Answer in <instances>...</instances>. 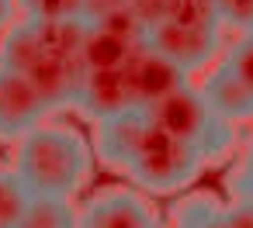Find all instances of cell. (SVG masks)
<instances>
[{"instance_id":"cell-24","label":"cell","mask_w":253,"mask_h":228,"mask_svg":"<svg viewBox=\"0 0 253 228\" xmlns=\"http://www.w3.org/2000/svg\"><path fill=\"white\" fill-rule=\"evenodd\" d=\"M14 11H18L14 0H0V32H4V28L14 21Z\"/></svg>"},{"instance_id":"cell-1","label":"cell","mask_w":253,"mask_h":228,"mask_svg":"<svg viewBox=\"0 0 253 228\" xmlns=\"http://www.w3.org/2000/svg\"><path fill=\"white\" fill-rule=\"evenodd\" d=\"M90 142L70 125H35L14 142V173L32 197H73L90 176Z\"/></svg>"},{"instance_id":"cell-7","label":"cell","mask_w":253,"mask_h":228,"mask_svg":"<svg viewBox=\"0 0 253 228\" xmlns=\"http://www.w3.org/2000/svg\"><path fill=\"white\" fill-rule=\"evenodd\" d=\"M49 104L18 69L0 66V142H18L25 131L42 125Z\"/></svg>"},{"instance_id":"cell-8","label":"cell","mask_w":253,"mask_h":228,"mask_svg":"<svg viewBox=\"0 0 253 228\" xmlns=\"http://www.w3.org/2000/svg\"><path fill=\"white\" fill-rule=\"evenodd\" d=\"M146 128H149V114L142 107H125L111 118H101V121H94V152L101 156L104 166L125 173Z\"/></svg>"},{"instance_id":"cell-21","label":"cell","mask_w":253,"mask_h":228,"mask_svg":"<svg viewBox=\"0 0 253 228\" xmlns=\"http://www.w3.org/2000/svg\"><path fill=\"white\" fill-rule=\"evenodd\" d=\"M125 4H132V0H80V18H84L87 25H94V21L108 18L111 11H118V7H125Z\"/></svg>"},{"instance_id":"cell-11","label":"cell","mask_w":253,"mask_h":228,"mask_svg":"<svg viewBox=\"0 0 253 228\" xmlns=\"http://www.w3.org/2000/svg\"><path fill=\"white\" fill-rule=\"evenodd\" d=\"M201 97L208 100V107L218 114V118H225L229 125H239V121H250L253 118V94L236 80V73L218 59L208 73H205V80H201Z\"/></svg>"},{"instance_id":"cell-14","label":"cell","mask_w":253,"mask_h":228,"mask_svg":"<svg viewBox=\"0 0 253 228\" xmlns=\"http://www.w3.org/2000/svg\"><path fill=\"white\" fill-rule=\"evenodd\" d=\"M173 225L177 228H229L225 207L211 194H191L173 207Z\"/></svg>"},{"instance_id":"cell-15","label":"cell","mask_w":253,"mask_h":228,"mask_svg":"<svg viewBox=\"0 0 253 228\" xmlns=\"http://www.w3.org/2000/svg\"><path fill=\"white\" fill-rule=\"evenodd\" d=\"M32 194L28 187L18 180L14 169H0V228H14L18 218L25 214Z\"/></svg>"},{"instance_id":"cell-6","label":"cell","mask_w":253,"mask_h":228,"mask_svg":"<svg viewBox=\"0 0 253 228\" xmlns=\"http://www.w3.org/2000/svg\"><path fill=\"white\" fill-rule=\"evenodd\" d=\"M125 80H128V94H132V107H153L156 100H163L167 94L180 90L184 83H191L177 63H170L167 56H160L156 49H149L146 42H139L128 56V63L122 66Z\"/></svg>"},{"instance_id":"cell-13","label":"cell","mask_w":253,"mask_h":228,"mask_svg":"<svg viewBox=\"0 0 253 228\" xmlns=\"http://www.w3.org/2000/svg\"><path fill=\"white\" fill-rule=\"evenodd\" d=\"M14 228H77V207L66 197H32Z\"/></svg>"},{"instance_id":"cell-17","label":"cell","mask_w":253,"mask_h":228,"mask_svg":"<svg viewBox=\"0 0 253 228\" xmlns=\"http://www.w3.org/2000/svg\"><path fill=\"white\" fill-rule=\"evenodd\" d=\"M222 63L236 73V80L253 94V32H243L222 56Z\"/></svg>"},{"instance_id":"cell-27","label":"cell","mask_w":253,"mask_h":228,"mask_svg":"<svg viewBox=\"0 0 253 228\" xmlns=\"http://www.w3.org/2000/svg\"><path fill=\"white\" fill-rule=\"evenodd\" d=\"M250 32H253V28H250Z\"/></svg>"},{"instance_id":"cell-26","label":"cell","mask_w":253,"mask_h":228,"mask_svg":"<svg viewBox=\"0 0 253 228\" xmlns=\"http://www.w3.org/2000/svg\"><path fill=\"white\" fill-rule=\"evenodd\" d=\"M170 228H177V225H170Z\"/></svg>"},{"instance_id":"cell-18","label":"cell","mask_w":253,"mask_h":228,"mask_svg":"<svg viewBox=\"0 0 253 228\" xmlns=\"http://www.w3.org/2000/svg\"><path fill=\"white\" fill-rule=\"evenodd\" d=\"M21 14L32 21H63L80 18V0H25Z\"/></svg>"},{"instance_id":"cell-9","label":"cell","mask_w":253,"mask_h":228,"mask_svg":"<svg viewBox=\"0 0 253 228\" xmlns=\"http://www.w3.org/2000/svg\"><path fill=\"white\" fill-rule=\"evenodd\" d=\"M73 107L87 121H101V118H111V114L132 107L125 69L122 66L118 69H84V80H80Z\"/></svg>"},{"instance_id":"cell-25","label":"cell","mask_w":253,"mask_h":228,"mask_svg":"<svg viewBox=\"0 0 253 228\" xmlns=\"http://www.w3.org/2000/svg\"><path fill=\"white\" fill-rule=\"evenodd\" d=\"M14 4H18V7H21V4H25V0H14Z\"/></svg>"},{"instance_id":"cell-12","label":"cell","mask_w":253,"mask_h":228,"mask_svg":"<svg viewBox=\"0 0 253 228\" xmlns=\"http://www.w3.org/2000/svg\"><path fill=\"white\" fill-rule=\"evenodd\" d=\"M139 42H128L101 25H87V35H84V49H80V63L84 69H118L128 63L132 49Z\"/></svg>"},{"instance_id":"cell-4","label":"cell","mask_w":253,"mask_h":228,"mask_svg":"<svg viewBox=\"0 0 253 228\" xmlns=\"http://www.w3.org/2000/svg\"><path fill=\"white\" fill-rule=\"evenodd\" d=\"M142 42L149 49H156L160 56H167L170 63H177L184 73H198L208 69L218 56L222 45V28H205V25H184L173 18H156L146 25Z\"/></svg>"},{"instance_id":"cell-23","label":"cell","mask_w":253,"mask_h":228,"mask_svg":"<svg viewBox=\"0 0 253 228\" xmlns=\"http://www.w3.org/2000/svg\"><path fill=\"white\" fill-rule=\"evenodd\" d=\"M132 7L142 14V21L149 25V21H156L160 14H163V7H160V0H132Z\"/></svg>"},{"instance_id":"cell-3","label":"cell","mask_w":253,"mask_h":228,"mask_svg":"<svg viewBox=\"0 0 253 228\" xmlns=\"http://www.w3.org/2000/svg\"><path fill=\"white\" fill-rule=\"evenodd\" d=\"M205 169V156L194 152L191 145L177 142L173 135H167L163 128H156L149 121V128L142 131L128 166H125V176L132 183H139L142 190H153V194H173V190H184L191 187Z\"/></svg>"},{"instance_id":"cell-20","label":"cell","mask_w":253,"mask_h":228,"mask_svg":"<svg viewBox=\"0 0 253 228\" xmlns=\"http://www.w3.org/2000/svg\"><path fill=\"white\" fill-rule=\"evenodd\" d=\"M229 190H232V197H253V138L246 142V149L239 156V166L229 176Z\"/></svg>"},{"instance_id":"cell-16","label":"cell","mask_w":253,"mask_h":228,"mask_svg":"<svg viewBox=\"0 0 253 228\" xmlns=\"http://www.w3.org/2000/svg\"><path fill=\"white\" fill-rule=\"evenodd\" d=\"M163 14L160 18H173L184 25H205V28H222L218 14H215V0H160Z\"/></svg>"},{"instance_id":"cell-5","label":"cell","mask_w":253,"mask_h":228,"mask_svg":"<svg viewBox=\"0 0 253 228\" xmlns=\"http://www.w3.org/2000/svg\"><path fill=\"white\" fill-rule=\"evenodd\" d=\"M77 228H160V218L139 190L108 187L77 207Z\"/></svg>"},{"instance_id":"cell-10","label":"cell","mask_w":253,"mask_h":228,"mask_svg":"<svg viewBox=\"0 0 253 228\" xmlns=\"http://www.w3.org/2000/svg\"><path fill=\"white\" fill-rule=\"evenodd\" d=\"M25 76L42 94V100L49 104V111H59V107H73L80 80H84V66L77 59H63V56H52V52L42 49V56L28 66Z\"/></svg>"},{"instance_id":"cell-2","label":"cell","mask_w":253,"mask_h":228,"mask_svg":"<svg viewBox=\"0 0 253 228\" xmlns=\"http://www.w3.org/2000/svg\"><path fill=\"white\" fill-rule=\"evenodd\" d=\"M146 114H149V121L156 128H163L177 142H184L194 152H201L205 163L222 159L236 142V128L225 118H218L208 107V100L201 97V90L191 87V83H184L180 90H173L163 100H156L153 107H146Z\"/></svg>"},{"instance_id":"cell-22","label":"cell","mask_w":253,"mask_h":228,"mask_svg":"<svg viewBox=\"0 0 253 228\" xmlns=\"http://www.w3.org/2000/svg\"><path fill=\"white\" fill-rule=\"evenodd\" d=\"M225 221L229 228H253V197H236L225 207Z\"/></svg>"},{"instance_id":"cell-19","label":"cell","mask_w":253,"mask_h":228,"mask_svg":"<svg viewBox=\"0 0 253 228\" xmlns=\"http://www.w3.org/2000/svg\"><path fill=\"white\" fill-rule=\"evenodd\" d=\"M215 14L222 28L250 32L253 28V0H215Z\"/></svg>"}]
</instances>
